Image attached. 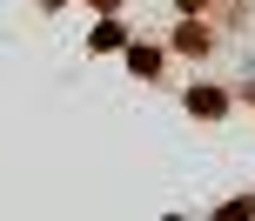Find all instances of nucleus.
<instances>
[{"label": "nucleus", "instance_id": "f257e3e1", "mask_svg": "<svg viewBox=\"0 0 255 221\" xmlns=\"http://www.w3.org/2000/svg\"><path fill=\"white\" fill-rule=\"evenodd\" d=\"M168 47L188 54V61H208V54H215V27H208L202 13H181V27L168 34Z\"/></svg>", "mask_w": 255, "mask_h": 221}, {"label": "nucleus", "instance_id": "f03ea898", "mask_svg": "<svg viewBox=\"0 0 255 221\" xmlns=\"http://www.w3.org/2000/svg\"><path fill=\"white\" fill-rule=\"evenodd\" d=\"M181 107H188L195 121H222V114L235 107V94H222V87H188V94H181Z\"/></svg>", "mask_w": 255, "mask_h": 221}, {"label": "nucleus", "instance_id": "7ed1b4c3", "mask_svg": "<svg viewBox=\"0 0 255 221\" xmlns=\"http://www.w3.org/2000/svg\"><path fill=\"white\" fill-rule=\"evenodd\" d=\"M121 47H128L121 13H101V20H94V34H88V54H121Z\"/></svg>", "mask_w": 255, "mask_h": 221}, {"label": "nucleus", "instance_id": "20e7f679", "mask_svg": "<svg viewBox=\"0 0 255 221\" xmlns=\"http://www.w3.org/2000/svg\"><path fill=\"white\" fill-rule=\"evenodd\" d=\"M121 61L134 67V74H161V47H148V40H128V47H121Z\"/></svg>", "mask_w": 255, "mask_h": 221}, {"label": "nucleus", "instance_id": "39448f33", "mask_svg": "<svg viewBox=\"0 0 255 221\" xmlns=\"http://www.w3.org/2000/svg\"><path fill=\"white\" fill-rule=\"evenodd\" d=\"M81 7H94V13H121V0H81Z\"/></svg>", "mask_w": 255, "mask_h": 221}, {"label": "nucleus", "instance_id": "423d86ee", "mask_svg": "<svg viewBox=\"0 0 255 221\" xmlns=\"http://www.w3.org/2000/svg\"><path fill=\"white\" fill-rule=\"evenodd\" d=\"M175 7H181V13H208V0H175Z\"/></svg>", "mask_w": 255, "mask_h": 221}]
</instances>
